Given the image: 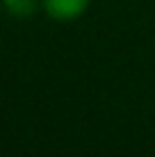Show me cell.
Wrapping results in <instances>:
<instances>
[{
    "instance_id": "7a4b0ae2",
    "label": "cell",
    "mask_w": 155,
    "mask_h": 157,
    "mask_svg": "<svg viewBox=\"0 0 155 157\" xmlns=\"http://www.w3.org/2000/svg\"><path fill=\"white\" fill-rule=\"evenodd\" d=\"M2 2H5V9L12 16H16V18L32 16L34 9L39 7V0H2Z\"/></svg>"
},
{
    "instance_id": "6da1fadb",
    "label": "cell",
    "mask_w": 155,
    "mask_h": 157,
    "mask_svg": "<svg viewBox=\"0 0 155 157\" xmlns=\"http://www.w3.org/2000/svg\"><path fill=\"white\" fill-rule=\"evenodd\" d=\"M89 7V0H44V9L55 21H73L82 16Z\"/></svg>"
}]
</instances>
